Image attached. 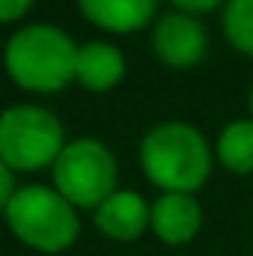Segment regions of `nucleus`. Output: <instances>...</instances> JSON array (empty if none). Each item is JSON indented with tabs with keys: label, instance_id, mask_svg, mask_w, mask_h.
I'll return each mask as SVG.
<instances>
[{
	"label": "nucleus",
	"instance_id": "nucleus-1",
	"mask_svg": "<svg viewBox=\"0 0 253 256\" xmlns=\"http://www.w3.org/2000/svg\"><path fill=\"white\" fill-rule=\"evenodd\" d=\"M140 164L155 188L194 194L212 173V149L206 137L188 122H161L143 137Z\"/></svg>",
	"mask_w": 253,
	"mask_h": 256
},
{
	"label": "nucleus",
	"instance_id": "nucleus-2",
	"mask_svg": "<svg viewBox=\"0 0 253 256\" xmlns=\"http://www.w3.org/2000/svg\"><path fill=\"white\" fill-rule=\"evenodd\" d=\"M6 74L30 92H57L74 80L78 45L51 24H27L3 48Z\"/></svg>",
	"mask_w": 253,
	"mask_h": 256
},
{
	"label": "nucleus",
	"instance_id": "nucleus-3",
	"mask_svg": "<svg viewBox=\"0 0 253 256\" xmlns=\"http://www.w3.org/2000/svg\"><path fill=\"white\" fill-rule=\"evenodd\" d=\"M3 214L12 236L39 254H63L80 236L78 208L57 188L48 185L18 188Z\"/></svg>",
	"mask_w": 253,
	"mask_h": 256
},
{
	"label": "nucleus",
	"instance_id": "nucleus-4",
	"mask_svg": "<svg viewBox=\"0 0 253 256\" xmlns=\"http://www.w3.org/2000/svg\"><path fill=\"white\" fill-rule=\"evenodd\" d=\"M66 146L60 120L36 104H15L0 114V161L9 170H42L54 167Z\"/></svg>",
	"mask_w": 253,
	"mask_h": 256
},
{
	"label": "nucleus",
	"instance_id": "nucleus-5",
	"mask_svg": "<svg viewBox=\"0 0 253 256\" xmlns=\"http://www.w3.org/2000/svg\"><path fill=\"white\" fill-rule=\"evenodd\" d=\"M51 173H54V188L74 208H96L116 191L120 179L114 152L96 137H80L66 143Z\"/></svg>",
	"mask_w": 253,
	"mask_h": 256
},
{
	"label": "nucleus",
	"instance_id": "nucleus-6",
	"mask_svg": "<svg viewBox=\"0 0 253 256\" xmlns=\"http://www.w3.org/2000/svg\"><path fill=\"white\" fill-rule=\"evenodd\" d=\"M152 48L158 54V60L170 68H190L206 57L208 39L202 24L188 15V12H170L158 21L155 36H152Z\"/></svg>",
	"mask_w": 253,
	"mask_h": 256
},
{
	"label": "nucleus",
	"instance_id": "nucleus-7",
	"mask_svg": "<svg viewBox=\"0 0 253 256\" xmlns=\"http://www.w3.org/2000/svg\"><path fill=\"white\" fill-rule=\"evenodd\" d=\"M152 206L137 191H116L92 208L96 230L114 242H134L149 230Z\"/></svg>",
	"mask_w": 253,
	"mask_h": 256
},
{
	"label": "nucleus",
	"instance_id": "nucleus-8",
	"mask_svg": "<svg viewBox=\"0 0 253 256\" xmlns=\"http://www.w3.org/2000/svg\"><path fill=\"white\" fill-rule=\"evenodd\" d=\"M202 226V208L194 194H173L164 191L152 202L149 214V230L164 242V244H188L196 238Z\"/></svg>",
	"mask_w": 253,
	"mask_h": 256
},
{
	"label": "nucleus",
	"instance_id": "nucleus-9",
	"mask_svg": "<svg viewBox=\"0 0 253 256\" xmlns=\"http://www.w3.org/2000/svg\"><path fill=\"white\" fill-rule=\"evenodd\" d=\"M126 74V57L116 45L108 42H86L78 48V66H74V80L84 84L92 92H108L114 90Z\"/></svg>",
	"mask_w": 253,
	"mask_h": 256
},
{
	"label": "nucleus",
	"instance_id": "nucleus-10",
	"mask_svg": "<svg viewBox=\"0 0 253 256\" xmlns=\"http://www.w3.org/2000/svg\"><path fill=\"white\" fill-rule=\"evenodd\" d=\"M80 12L108 33H131L152 21L158 0H78Z\"/></svg>",
	"mask_w": 253,
	"mask_h": 256
},
{
	"label": "nucleus",
	"instance_id": "nucleus-11",
	"mask_svg": "<svg viewBox=\"0 0 253 256\" xmlns=\"http://www.w3.org/2000/svg\"><path fill=\"white\" fill-rule=\"evenodd\" d=\"M218 161L238 176L253 173V120H238L220 131L218 137Z\"/></svg>",
	"mask_w": 253,
	"mask_h": 256
},
{
	"label": "nucleus",
	"instance_id": "nucleus-12",
	"mask_svg": "<svg viewBox=\"0 0 253 256\" xmlns=\"http://www.w3.org/2000/svg\"><path fill=\"white\" fill-rule=\"evenodd\" d=\"M224 33L236 51L253 57V0H226Z\"/></svg>",
	"mask_w": 253,
	"mask_h": 256
},
{
	"label": "nucleus",
	"instance_id": "nucleus-13",
	"mask_svg": "<svg viewBox=\"0 0 253 256\" xmlns=\"http://www.w3.org/2000/svg\"><path fill=\"white\" fill-rule=\"evenodd\" d=\"M30 6H33V0H0V24L18 21L21 15H27Z\"/></svg>",
	"mask_w": 253,
	"mask_h": 256
},
{
	"label": "nucleus",
	"instance_id": "nucleus-14",
	"mask_svg": "<svg viewBox=\"0 0 253 256\" xmlns=\"http://www.w3.org/2000/svg\"><path fill=\"white\" fill-rule=\"evenodd\" d=\"M15 170H9L3 161H0V212L9 206V200H12V194L18 191L15 188V176H12Z\"/></svg>",
	"mask_w": 253,
	"mask_h": 256
},
{
	"label": "nucleus",
	"instance_id": "nucleus-15",
	"mask_svg": "<svg viewBox=\"0 0 253 256\" xmlns=\"http://www.w3.org/2000/svg\"><path fill=\"white\" fill-rule=\"evenodd\" d=\"M179 12H188V15H200V12H212L214 6H220L224 0H173Z\"/></svg>",
	"mask_w": 253,
	"mask_h": 256
},
{
	"label": "nucleus",
	"instance_id": "nucleus-16",
	"mask_svg": "<svg viewBox=\"0 0 253 256\" xmlns=\"http://www.w3.org/2000/svg\"><path fill=\"white\" fill-rule=\"evenodd\" d=\"M250 116H253V90H250Z\"/></svg>",
	"mask_w": 253,
	"mask_h": 256
}]
</instances>
